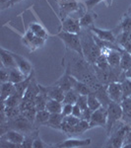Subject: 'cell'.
Segmentation results:
<instances>
[{
    "mask_svg": "<svg viewBox=\"0 0 131 148\" xmlns=\"http://www.w3.org/2000/svg\"><path fill=\"white\" fill-rule=\"evenodd\" d=\"M125 148H131V143H129V144H127V145H126Z\"/></svg>",
    "mask_w": 131,
    "mask_h": 148,
    "instance_id": "cell-46",
    "label": "cell"
},
{
    "mask_svg": "<svg viewBox=\"0 0 131 148\" xmlns=\"http://www.w3.org/2000/svg\"><path fill=\"white\" fill-rule=\"evenodd\" d=\"M93 111L90 110L89 108H87L84 111H82V116H81V120H84V121H90L91 120V116H92Z\"/></svg>",
    "mask_w": 131,
    "mask_h": 148,
    "instance_id": "cell-38",
    "label": "cell"
},
{
    "mask_svg": "<svg viewBox=\"0 0 131 148\" xmlns=\"http://www.w3.org/2000/svg\"><path fill=\"white\" fill-rule=\"evenodd\" d=\"M76 104L80 107L82 111H84V110L88 108V96H85V95H79Z\"/></svg>",
    "mask_w": 131,
    "mask_h": 148,
    "instance_id": "cell-34",
    "label": "cell"
},
{
    "mask_svg": "<svg viewBox=\"0 0 131 148\" xmlns=\"http://www.w3.org/2000/svg\"><path fill=\"white\" fill-rule=\"evenodd\" d=\"M94 65L96 66V67L100 68V69H103V70H106V69H108L109 67H111L108 62L106 56H104V54H103V53L98 57L96 62L94 63Z\"/></svg>",
    "mask_w": 131,
    "mask_h": 148,
    "instance_id": "cell-30",
    "label": "cell"
},
{
    "mask_svg": "<svg viewBox=\"0 0 131 148\" xmlns=\"http://www.w3.org/2000/svg\"><path fill=\"white\" fill-rule=\"evenodd\" d=\"M103 106L102 102L99 100L96 95L94 93H91V94L88 95V108L90 110H92L93 112L96 111V110L100 109L101 107Z\"/></svg>",
    "mask_w": 131,
    "mask_h": 148,
    "instance_id": "cell-26",
    "label": "cell"
},
{
    "mask_svg": "<svg viewBox=\"0 0 131 148\" xmlns=\"http://www.w3.org/2000/svg\"><path fill=\"white\" fill-rule=\"evenodd\" d=\"M101 1H103V0H87V1H86V5H87V7L89 9H92L93 7H95Z\"/></svg>",
    "mask_w": 131,
    "mask_h": 148,
    "instance_id": "cell-41",
    "label": "cell"
},
{
    "mask_svg": "<svg viewBox=\"0 0 131 148\" xmlns=\"http://www.w3.org/2000/svg\"><path fill=\"white\" fill-rule=\"evenodd\" d=\"M121 86H122L123 97L131 98V79L124 78L121 81Z\"/></svg>",
    "mask_w": 131,
    "mask_h": 148,
    "instance_id": "cell-32",
    "label": "cell"
},
{
    "mask_svg": "<svg viewBox=\"0 0 131 148\" xmlns=\"http://www.w3.org/2000/svg\"><path fill=\"white\" fill-rule=\"evenodd\" d=\"M46 90L47 96L49 98L57 100V101L63 102L64 96H65V92H64L58 85L54 84L52 86H49V87H46Z\"/></svg>",
    "mask_w": 131,
    "mask_h": 148,
    "instance_id": "cell-14",
    "label": "cell"
},
{
    "mask_svg": "<svg viewBox=\"0 0 131 148\" xmlns=\"http://www.w3.org/2000/svg\"><path fill=\"white\" fill-rule=\"evenodd\" d=\"M72 114L74 116H77V118L81 119V116H82V110L77 104H75L73 106V111H72Z\"/></svg>",
    "mask_w": 131,
    "mask_h": 148,
    "instance_id": "cell-40",
    "label": "cell"
},
{
    "mask_svg": "<svg viewBox=\"0 0 131 148\" xmlns=\"http://www.w3.org/2000/svg\"><path fill=\"white\" fill-rule=\"evenodd\" d=\"M72 79H73L72 75H69V74L65 73L55 84L58 85L64 92H67L68 90L72 89Z\"/></svg>",
    "mask_w": 131,
    "mask_h": 148,
    "instance_id": "cell-22",
    "label": "cell"
},
{
    "mask_svg": "<svg viewBox=\"0 0 131 148\" xmlns=\"http://www.w3.org/2000/svg\"><path fill=\"white\" fill-rule=\"evenodd\" d=\"M22 101H23V96L19 94L15 89L13 94L10 95L5 101L2 102V106L7 107V108H16V107L20 106Z\"/></svg>",
    "mask_w": 131,
    "mask_h": 148,
    "instance_id": "cell-17",
    "label": "cell"
},
{
    "mask_svg": "<svg viewBox=\"0 0 131 148\" xmlns=\"http://www.w3.org/2000/svg\"><path fill=\"white\" fill-rule=\"evenodd\" d=\"M73 106H74V105H72V104H63L62 112H61L62 116H70V114H72Z\"/></svg>",
    "mask_w": 131,
    "mask_h": 148,
    "instance_id": "cell-37",
    "label": "cell"
},
{
    "mask_svg": "<svg viewBox=\"0 0 131 148\" xmlns=\"http://www.w3.org/2000/svg\"><path fill=\"white\" fill-rule=\"evenodd\" d=\"M63 118L64 116H62V114H50L48 121L44 123V125L61 130V125H62Z\"/></svg>",
    "mask_w": 131,
    "mask_h": 148,
    "instance_id": "cell-18",
    "label": "cell"
},
{
    "mask_svg": "<svg viewBox=\"0 0 131 148\" xmlns=\"http://www.w3.org/2000/svg\"><path fill=\"white\" fill-rule=\"evenodd\" d=\"M90 30H91V32L93 34L99 38L100 40H106V42H114V44H115L116 37H115V35L113 34V31L103 30V29L94 27V26H92V27L90 28Z\"/></svg>",
    "mask_w": 131,
    "mask_h": 148,
    "instance_id": "cell-9",
    "label": "cell"
},
{
    "mask_svg": "<svg viewBox=\"0 0 131 148\" xmlns=\"http://www.w3.org/2000/svg\"><path fill=\"white\" fill-rule=\"evenodd\" d=\"M78 97H79V94L72 88V89L68 90L67 92H65V96H64V100L62 103L63 104L75 105L78 100Z\"/></svg>",
    "mask_w": 131,
    "mask_h": 148,
    "instance_id": "cell-29",
    "label": "cell"
},
{
    "mask_svg": "<svg viewBox=\"0 0 131 148\" xmlns=\"http://www.w3.org/2000/svg\"><path fill=\"white\" fill-rule=\"evenodd\" d=\"M57 37L60 40H62V42L65 44V46L68 49L76 51L81 56H83V49L79 34H73V33H68L65 32V31H62V32L57 34Z\"/></svg>",
    "mask_w": 131,
    "mask_h": 148,
    "instance_id": "cell-2",
    "label": "cell"
},
{
    "mask_svg": "<svg viewBox=\"0 0 131 148\" xmlns=\"http://www.w3.org/2000/svg\"><path fill=\"white\" fill-rule=\"evenodd\" d=\"M32 147L33 148H46V147H50V146H49L48 144H46V143H44L39 136H35L34 141H33Z\"/></svg>",
    "mask_w": 131,
    "mask_h": 148,
    "instance_id": "cell-35",
    "label": "cell"
},
{
    "mask_svg": "<svg viewBox=\"0 0 131 148\" xmlns=\"http://www.w3.org/2000/svg\"><path fill=\"white\" fill-rule=\"evenodd\" d=\"M8 70H9V81L13 83V84H17V83L21 82V81L25 80L27 78V76L18 67L10 68Z\"/></svg>",
    "mask_w": 131,
    "mask_h": 148,
    "instance_id": "cell-20",
    "label": "cell"
},
{
    "mask_svg": "<svg viewBox=\"0 0 131 148\" xmlns=\"http://www.w3.org/2000/svg\"><path fill=\"white\" fill-rule=\"evenodd\" d=\"M30 31H32L37 37L42 38V39L46 40L47 38V32L46 29L42 27L40 24L39 23H32L30 25Z\"/></svg>",
    "mask_w": 131,
    "mask_h": 148,
    "instance_id": "cell-24",
    "label": "cell"
},
{
    "mask_svg": "<svg viewBox=\"0 0 131 148\" xmlns=\"http://www.w3.org/2000/svg\"><path fill=\"white\" fill-rule=\"evenodd\" d=\"M0 79H1V83L3 82H8L9 81V70L8 68L4 67L3 65L1 66V69H0Z\"/></svg>",
    "mask_w": 131,
    "mask_h": 148,
    "instance_id": "cell-36",
    "label": "cell"
},
{
    "mask_svg": "<svg viewBox=\"0 0 131 148\" xmlns=\"http://www.w3.org/2000/svg\"><path fill=\"white\" fill-rule=\"evenodd\" d=\"M119 29L121 32H131V14H126L121 20Z\"/></svg>",
    "mask_w": 131,
    "mask_h": 148,
    "instance_id": "cell-31",
    "label": "cell"
},
{
    "mask_svg": "<svg viewBox=\"0 0 131 148\" xmlns=\"http://www.w3.org/2000/svg\"><path fill=\"white\" fill-rule=\"evenodd\" d=\"M123 49H111L109 52L106 54V59H108V62L109 66L113 68H120V57H121V51Z\"/></svg>",
    "mask_w": 131,
    "mask_h": 148,
    "instance_id": "cell-13",
    "label": "cell"
},
{
    "mask_svg": "<svg viewBox=\"0 0 131 148\" xmlns=\"http://www.w3.org/2000/svg\"><path fill=\"white\" fill-rule=\"evenodd\" d=\"M131 143V130L128 131V133L126 134V136L124 138V142H123V147H125L127 144Z\"/></svg>",
    "mask_w": 131,
    "mask_h": 148,
    "instance_id": "cell-42",
    "label": "cell"
},
{
    "mask_svg": "<svg viewBox=\"0 0 131 148\" xmlns=\"http://www.w3.org/2000/svg\"><path fill=\"white\" fill-rule=\"evenodd\" d=\"M108 121V107L102 106L100 109L93 112L91 120H90V126L92 127H106Z\"/></svg>",
    "mask_w": 131,
    "mask_h": 148,
    "instance_id": "cell-5",
    "label": "cell"
},
{
    "mask_svg": "<svg viewBox=\"0 0 131 148\" xmlns=\"http://www.w3.org/2000/svg\"><path fill=\"white\" fill-rule=\"evenodd\" d=\"M106 92H108L109 100L113 102L120 104L122 100L124 99L122 86H121V82H119V81H113V82L109 83L108 87H106Z\"/></svg>",
    "mask_w": 131,
    "mask_h": 148,
    "instance_id": "cell-6",
    "label": "cell"
},
{
    "mask_svg": "<svg viewBox=\"0 0 131 148\" xmlns=\"http://www.w3.org/2000/svg\"><path fill=\"white\" fill-rule=\"evenodd\" d=\"M79 37L82 45L83 56L89 63L94 64L97 58L102 54L101 47L97 45L94 39V34L90 31H82L79 33Z\"/></svg>",
    "mask_w": 131,
    "mask_h": 148,
    "instance_id": "cell-1",
    "label": "cell"
},
{
    "mask_svg": "<svg viewBox=\"0 0 131 148\" xmlns=\"http://www.w3.org/2000/svg\"><path fill=\"white\" fill-rule=\"evenodd\" d=\"M49 116H50V113L47 110H40V111L37 112L35 119V123L37 125H44L47 121H48Z\"/></svg>",
    "mask_w": 131,
    "mask_h": 148,
    "instance_id": "cell-27",
    "label": "cell"
},
{
    "mask_svg": "<svg viewBox=\"0 0 131 148\" xmlns=\"http://www.w3.org/2000/svg\"><path fill=\"white\" fill-rule=\"evenodd\" d=\"M35 138L32 137V136H25V139L22 143V147L24 148H32V145H33V141H34Z\"/></svg>",
    "mask_w": 131,
    "mask_h": 148,
    "instance_id": "cell-39",
    "label": "cell"
},
{
    "mask_svg": "<svg viewBox=\"0 0 131 148\" xmlns=\"http://www.w3.org/2000/svg\"><path fill=\"white\" fill-rule=\"evenodd\" d=\"M62 107H63L62 102L51 99V98L48 97L47 102H46V110H47L50 114H61V112H62Z\"/></svg>",
    "mask_w": 131,
    "mask_h": 148,
    "instance_id": "cell-19",
    "label": "cell"
},
{
    "mask_svg": "<svg viewBox=\"0 0 131 148\" xmlns=\"http://www.w3.org/2000/svg\"><path fill=\"white\" fill-rule=\"evenodd\" d=\"M125 51H127L128 52H130V53H131V45H130V46H129V47H127V49H125Z\"/></svg>",
    "mask_w": 131,
    "mask_h": 148,
    "instance_id": "cell-45",
    "label": "cell"
},
{
    "mask_svg": "<svg viewBox=\"0 0 131 148\" xmlns=\"http://www.w3.org/2000/svg\"><path fill=\"white\" fill-rule=\"evenodd\" d=\"M1 63L4 67L8 69L17 67V64H16L15 58H14L12 52L4 49H1Z\"/></svg>",
    "mask_w": 131,
    "mask_h": 148,
    "instance_id": "cell-16",
    "label": "cell"
},
{
    "mask_svg": "<svg viewBox=\"0 0 131 148\" xmlns=\"http://www.w3.org/2000/svg\"><path fill=\"white\" fill-rule=\"evenodd\" d=\"M72 88L79 95H85V96H88L89 94L93 93L91 88L89 87V85L86 84V83L83 82V81L78 80L77 78L74 77V76H73V79H72Z\"/></svg>",
    "mask_w": 131,
    "mask_h": 148,
    "instance_id": "cell-15",
    "label": "cell"
},
{
    "mask_svg": "<svg viewBox=\"0 0 131 148\" xmlns=\"http://www.w3.org/2000/svg\"><path fill=\"white\" fill-rule=\"evenodd\" d=\"M15 91V84H13L10 81L1 83V102L5 101L10 95H12Z\"/></svg>",
    "mask_w": 131,
    "mask_h": 148,
    "instance_id": "cell-21",
    "label": "cell"
},
{
    "mask_svg": "<svg viewBox=\"0 0 131 148\" xmlns=\"http://www.w3.org/2000/svg\"><path fill=\"white\" fill-rule=\"evenodd\" d=\"M62 29L65 32L73 33V34H79L81 30H82V27L80 26L79 20L71 17H67L64 19L62 22Z\"/></svg>",
    "mask_w": 131,
    "mask_h": 148,
    "instance_id": "cell-11",
    "label": "cell"
},
{
    "mask_svg": "<svg viewBox=\"0 0 131 148\" xmlns=\"http://www.w3.org/2000/svg\"><path fill=\"white\" fill-rule=\"evenodd\" d=\"M24 139H25V135L23 134V132L16 130H7L1 136V140L11 143L15 147H22Z\"/></svg>",
    "mask_w": 131,
    "mask_h": 148,
    "instance_id": "cell-7",
    "label": "cell"
},
{
    "mask_svg": "<svg viewBox=\"0 0 131 148\" xmlns=\"http://www.w3.org/2000/svg\"><path fill=\"white\" fill-rule=\"evenodd\" d=\"M92 142L91 138L87 139H79V138H69L65 141L60 142L56 145V147H63V148H75V147H84L90 145Z\"/></svg>",
    "mask_w": 131,
    "mask_h": 148,
    "instance_id": "cell-8",
    "label": "cell"
},
{
    "mask_svg": "<svg viewBox=\"0 0 131 148\" xmlns=\"http://www.w3.org/2000/svg\"><path fill=\"white\" fill-rule=\"evenodd\" d=\"M34 125V123H32L31 121H29L25 116H23L22 114H18L17 116L11 119V120L7 121V125L11 128V130H19L23 133L30 132L32 130V126Z\"/></svg>",
    "mask_w": 131,
    "mask_h": 148,
    "instance_id": "cell-4",
    "label": "cell"
},
{
    "mask_svg": "<svg viewBox=\"0 0 131 148\" xmlns=\"http://www.w3.org/2000/svg\"><path fill=\"white\" fill-rule=\"evenodd\" d=\"M122 114L123 112L120 104L111 101V103L108 106V121H106V126L108 134L109 133V131L111 130V128L113 127V125L115 123H117L122 119Z\"/></svg>",
    "mask_w": 131,
    "mask_h": 148,
    "instance_id": "cell-3",
    "label": "cell"
},
{
    "mask_svg": "<svg viewBox=\"0 0 131 148\" xmlns=\"http://www.w3.org/2000/svg\"><path fill=\"white\" fill-rule=\"evenodd\" d=\"M95 18H96V15L93 13H86L82 17L80 18L79 22H80V26L82 28H91L93 26V23L95 21Z\"/></svg>",
    "mask_w": 131,
    "mask_h": 148,
    "instance_id": "cell-25",
    "label": "cell"
},
{
    "mask_svg": "<svg viewBox=\"0 0 131 148\" xmlns=\"http://www.w3.org/2000/svg\"><path fill=\"white\" fill-rule=\"evenodd\" d=\"M119 67L122 71L128 70L131 67V53L125 49L121 51V57H120V64Z\"/></svg>",
    "mask_w": 131,
    "mask_h": 148,
    "instance_id": "cell-23",
    "label": "cell"
},
{
    "mask_svg": "<svg viewBox=\"0 0 131 148\" xmlns=\"http://www.w3.org/2000/svg\"><path fill=\"white\" fill-rule=\"evenodd\" d=\"M127 14H131V6L129 7V9H128V11H127Z\"/></svg>",
    "mask_w": 131,
    "mask_h": 148,
    "instance_id": "cell-47",
    "label": "cell"
},
{
    "mask_svg": "<svg viewBox=\"0 0 131 148\" xmlns=\"http://www.w3.org/2000/svg\"><path fill=\"white\" fill-rule=\"evenodd\" d=\"M124 75H125V78H128V79H131V67L126 70L124 72Z\"/></svg>",
    "mask_w": 131,
    "mask_h": 148,
    "instance_id": "cell-43",
    "label": "cell"
},
{
    "mask_svg": "<svg viewBox=\"0 0 131 148\" xmlns=\"http://www.w3.org/2000/svg\"><path fill=\"white\" fill-rule=\"evenodd\" d=\"M40 92V85H39L37 83V81L34 77L31 80V83L29 85V87L26 90L25 94H24L23 100L26 101H31V102H35V99Z\"/></svg>",
    "mask_w": 131,
    "mask_h": 148,
    "instance_id": "cell-10",
    "label": "cell"
},
{
    "mask_svg": "<svg viewBox=\"0 0 131 148\" xmlns=\"http://www.w3.org/2000/svg\"><path fill=\"white\" fill-rule=\"evenodd\" d=\"M19 1H21V0H10V5H13V4L17 3Z\"/></svg>",
    "mask_w": 131,
    "mask_h": 148,
    "instance_id": "cell-44",
    "label": "cell"
},
{
    "mask_svg": "<svg viewBox=\"0 0 131 148\" xmlns=\"http://www.w3.org/2000/svg\"><path fill=\"white\" fill-rule=\"evenodd\" d=\"M12 54H13L14 58H15L17 67L20 69L27 77L29 75H31V73L33 72V66L30 61L27 60L26 58H24L23 56H21L20 54H16V53H14V52H12Z\"/></svg>",
    "mask_w": 131,
    "mask_h": 148,
    "instance_id": "cell-12",
    "label": "cell"
},
{
    "mask_svg": "<svg viewBox=\"0 0 131 148\" xmlns=\"http://www.w3.org/2000/svg\"><path fill=\"white\" fill-rule=\"evenodd\" d=\"M77 7H78V4L76 2L72 1V2H68V3H65L63 4L62 8H61V11L64 15H67L70 12H73L75 10H77Z\"/></svg>",
    "mask_w": 131,
    "mask_h": 148,
    "instance_id": "cell-33",
    "label": "cell"
},
{
    "mask_svg": "<svg viewBox=\"0 0 131 148\" xmlns=\"http://www.w3.org/2000/svg\"><path fill=\"white\" fill-rule=\"evenodd\" d=\"M91 126H90V123L88 121L84 120H80L79 123L73 127V133L72 134H81V133H84L85 131H87L88 130H90Z\"/></svg>",
    "mask_w": 131,
    "mask_h": 148,
    "instance_id": "cell-28",
    "label": "cell"
}]
</instances>
